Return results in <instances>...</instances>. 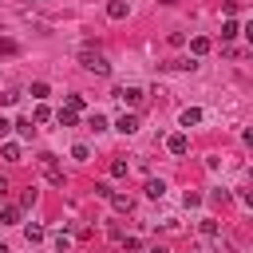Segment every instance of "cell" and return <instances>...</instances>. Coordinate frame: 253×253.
Wrapping results in <instances>:
<instances>
[{
	"mask_svg": "<svg viewBox=\"0 0 253 253\" xmlns=\"http://www.w3.org/2000/svg\"><path fill=\"white\" fill-rule=\"evenodd\" d=\"M4 194H8V178L0 174V198H4Z\"/></svg>",
	"mask_w": 253,
	"mask_h": 253,
	"instance_id": "4316f807",
	"label": "cell"
},
{
	"mask_svg": "<svg viewBox=\"0 0 253 253\" xmlns=\"http://www.w3.org/2000/svg\"><path fill=\"white\" fill-rule=\"evenodd\" d=\"M115 130H123V134H134V130H138V115H119Z\"/></svg>",
	"mask_w": 253,
	"mask_h": 253,
	"instance_id": "8992f818",
	"label": "cell"
},
{
	"mask_svg": "<svg viewBox=\"0 0 253 253\" xmlns=\"http://www.w3.org/2000/svg\"><path fill=\"white\" fill-rule=\"evenodd\" d=\"M8 126H12V123H8V119H4V115H0V138H4V134H8Z\"/></svg>",
	"mask_w": 253,
	"mask_h": 253,
	"instance_id": "484cf974",
	"label": "cell"
},
{
	"mask_svg": "<svg viewBox=\"0 0 253 253\" xmlns=\"http://www.w3.org/2000/svg\"><path fill=\"white\" fill-rule=\"evenodd\" d=\"M190 51H194V55H206V51H210V40H206V36H194V40H190Z\"/></svg>",
	"mask_w": 253,
	"mask_h": 253,
	"instance_id": "7c38bea8",
	"label": "cell"
},
{
	"mask_svg": "<svg viewBox=\"0 0 253 253\" xmlns=\"http://www.w3.org/2000/svg\"><path fill=\"white\" fill-rule=\"evenodd\" d=\"M71 158H75V162H87V158H91V150H87L83 142H75V146H71Z\"/></svg>",
	"mask_w": 253,
	"mask_h": 253,
	"instance_id": "e0dca14e",
	"label": "cell"
},
{
	"mask_svg": "<svg viewBox=\"0 0 253 253\" xmlns=\"http://www.w3.org/2000/svg\"><path fill=\"white\" fill-rule=\"evenodd\" d=\"M178 123H182V126L190 130V126H198V123H202V111H198V107H186V111L178 115Z\"/></svg>",
	"mask_w": 253,
	"mask_h": 253,
	"instance_id": "5b68a950",
	"label": "cell"
},
{
	"mask_svg": "<svg viewBox=\"0 0 253 253\" xmlns=\"http://www.w3.org/2000/svg\"><path fill=\"white\" fill-rule=\"evenodd\" d=\"M107 202H111L119 213H130V210H134V198H130V194H119V190H111V194H107Z\"/></svg>",
	"mask_w": 253,
	"mask_h": 253,
	"instance_id": "277c9868",
	"label": "cell"
},
{
	"mask_svg": "<svg viewBox=\"0 0 253 253\" xmlns=\"http://www.w3.org/2000/svg\"><path fill=\"white\" fill-rule=\"evenodd\" d=\"M115 99L123 107H138L142 103V87H115Z\"/></svg>",
	"mask_w": 253,
	"mask_h": 253,
	"instance_id": "3957f363",
	"label": "cell"
},
{
	"mask_svg": "<svg viewBox=\"0 0 253 253\" xmlns=\"http://www.w3.org/2000/svg\"><path fill=\"white\" fill-rule=\"evenodd\" d=\"M79 63H83L87 71H95V75H111V63H107L99 51H91V47H83V51H79Z\"/></svg>",
	"mask_w": 253,
	"mask_h": 253,
	"instance_id": "6da1fadb",
	"label": "cell"
},
{
	"mask_svg": "<svg viewBox=\"0 0 253 253\" xmlns=\"http://www.w3.org/2000/svg\"><path fill=\"white\" fill-rule=\"evenodd\" d=\"M67 111H75V115H79V111H83V99H79V95H67Z\"/></svg>",
	"mask_w": 253,
	"mask_h": 253,
	"instance_id": "603a6c76",
	"label": "cell"
},
{
	"mask_svg": "<svg viewBox=\"0 0 253 253\" xmlns=\"http://www.w3.org/2000/svg\"><path fill=\"white\" fill-rule=\"evenodd\" d=\"M107 16H111V20H123V16H126V0H111V4H107Z\"/></svg>",
	"mask_w": 253,
	"mask_h": 253,
	"instance_id": "8fae6325",
	"label": "cell"
},
{
	"mask_svg": "<svg viewBox=\"0 0 253 253\" xmlns=\"http://www.w3.org/2000/svg\"><path fill=\"white\" fill-rule=\"evenodd\" d=\"M32 99H47V83H43V79L32 83Z\"/></svg>",
	"mask_w": 253,
	"mask_h": 253,
	"instance_id": "d6986e66",
	"label": "cell"
},
{
	"mask_svg": "<svg viewBox=\"0 0 253 253\" xmlns=\"http://www.w3.org/2000/svg\"><path fill=\"white\" fill-rule=\"evenodd\" d=\"M20 221V206H4V213H0V225H16Z\"/></svg>",
	"mask_w": 253,
	"mask_h": 253,
	"instance_id": "30bf717a",
	"label": "cell"
},
{
	"mask_svg": "<svg viewBox=\"0 0 253 253\" xmlns=\"http://www.w3.org/2000/svg\"><path fill=\"white\" fill-rule=\"evenodd\" d=\"M150 253H170V249H162V245H154V249H150Z\"/></svg>",
	"mask_w": 253,
	"mask_h": 253,
	"instance_id": "83f0119b",
	"label": "cell"
},
{
	"mask_svg": "<svg viewBox=\"0 0 253 253\" xmlns=\"http://www.w3.org/2000/svg\"><path fill=\"white\" fill-rule=\"evenodd\" d=\"M24 237L36 245V241H43V229H40V225H28V229H24Z\"/></svg>",
	"mask_w": 253,
	"mask_h": 253,
	"instance_id": "ac0fdd59",
	"label": "cell"
},
{
	"mask_svg": "<svg viewBox=\"0 0 253 253\" xmlns=\"http://www.w3.org/2000/svg\"><path fill=\"white\" fill-rule=\"evenodd\" d=\"M182 202H186V210H194V206H202V194H194V190H186V198H182Z\"/></svg>",
	"mask_w": 253,
	"mask_h": 253,
	"instance_id": "44dd1931",
	"label": "cell"
},
{
	"mask_svg": "<svg viewBox=\"0 0 253 253\" xmlns=\"http://www.w3.org/2000/svg\"><path fill=\"white\" fill-rule=\"evenodd\" d=\"M91 130H107V119H103V115H99V111H95V115H91Z\"/></svg>",
	"mask_w": 253,
	"mask_h": 253,
	"instance_id": "cb8c5ba5",
	"label": "cell"
},
{
	"mask_svg": "<svg viewBox=\"0 0 253 253\" xmlns=\"http://www.w3.org/2000/svg\"><path fill=\"white\" fill-rule=\"evenodd\" d=\"M47 119H51V111H47V107L40 103V107H36V123H47Z\"/></svg>",
	"mask_w": 253,
	"mask_h": 253,
	"instance_id": "d4e9b609",
	"label": "cell"
},
{
	"mask_svg": "<svg viewBox=\"0 0 253 253\" xmlns=\"http://www.w3.org/2000/svg\"><path fill=\"white\" fill-rule=\"evenodd\" d=\"M20 154H24L20 142H4V146H0V158H4V162H20Z\"/></svg>",
	"mask_w": 253,
	"mask_h": 253,
	"instance_id": "ba28073f",
	"label": "cell"
},
{
	"mask_svg": "<svg viewBox=\"0 0 253 253\" xmlns=\"http://www.w3.org/2000/svg\"><path fill=\"white\" fill-rule=\"evenodd\" d=\"M111 174H115V178H126V162L115 158V162H111Z\"/></svg>",
	"mask_w": 253,
	"mask_h": 253,
	"instance_id": "ffe728a7",
	"label": "cell"
},
{
	"mask_svg": "<svg viewBox=\"0 0 253 253\" xmlns=\"http://www.w3.org/2000/svg\"><path fill=\"white\" fill-rule=\"evenodd\" d=\"M162 194H166V182L162 178H150L146 182V198H162Z\"/></svg>",
	"mask_w": 253,
	"mask_h": 253,
	"instance_id": "9c48e42d",
	"label": "cell"
},
{
	"mask_svg": "<svg viewBox=\"0 0 253 253\" xmlns=\"http://www.w3.org/2000/svg\"><path fill=\"white\" fill-rule=\"evenodd\" d=\"M237 32H241V28H237V20H225V24H221V40H233Z\"/></svg>",
	"mask_w": 253,
	"mask_h": 253,
	"instance_id": "2e32d148",
	"label": "cell"
},
{
	"mask_svg": "<svg viewBox=\"0 0 253 253\" xmlns=\"http://www.w3.org/2000/svg\"><path fill=\"white\" fill-rule=\"evenodd\" d=\"M12 126H16V130H20L24 138H32V134H36V126H32V119H16Z\"/></svg>",
	"mask_w": 253,
	"mask_h": 253,
	"instance_id": "9a60e30c",
	"label": "cell"
},
{
	"mask_svg": "<svg viewBox=\"0 0 253 253\" xmlns=\"http://www.w3.org/2000/svg\"><path fill=\"white\" fill-rule=\"evenodd\" d=\"M55 249L67 253V249H71V237H67V233H55Z\"/></svg>",
	"mask_w": 253,
	"mask_h": 253,
	"instance_id": "7402d4cb",
	"label": "cell"
},
{
	"mask_svg": "<svg viewBox=\"0 0 253 253\" xmlns=\"http://www.w3.org/2000/svg\"><path fill=\"white\" fill-rule=\"evenodd\" d=\"M40 174H43L51 186H63V170H59L55 154H40Z\"/></svg>",
	"mask_w": 253,
	"mask_h": 253,
	"instance_id": "7a4b0ae2",
	"label": "cell"
},
{
	"mask_svg": "<svg viewBox=\"0 0 253 253\" xmlns=\"http://www.w3.org/2000/svg\"><path fill=\"white\" fill-rule=\"evenodd\" d=\"M123 253H126V249H123Z\"/></svg>",
	"mask_w": 253,
	"mask_h": 253,
	"instance_id": "f546056e",
	"label": "cell"
},
{
	"mask_svg": "<svg viewBox=\"0 0 253 253\" xmlns=\"http://www.w3.org/2000/svg\"><path fill=\"white\" fill-rule=\"evenodd\" d=\"M166 150H170V154H186V150H190V138H186V134H170Z\"/></svg>",
	"mask_w": 253,
	"mask_h": 253,
	"instance_id": "52a82bcc",
	"label": "cell"
},
{
	"mask_svg": "<svg viewBox=\"0 0 253 253\" xmlns=\"http://www.w3.org/2000/svg\"><path fill=\"white\" fill-rule=\"evenodd\" d=\"M55 119H59V126H75V123H79V115H75V111H67V107H63Z\"/></svg>",
	"mask_w": 253,
	"mask_h": 253,
	"instance_id": "5bb4252c",
	"label": "cell"
},
{
	"mask_svg": "<svg viewBox=\"0 0 253 253\" xmlns=\"http://www.w3.org/2000/svg\"><path fill=\"white\" fill-rule=\"evenodd\" d=\"M198 229H202L206 237H217V233H221V225H217L213 217H202V225H198Z\"/></svg>",
	"mask_w": 253,
	"mask_h": 253,
	"instance_id": "4fadbf2b",
	"label": "cell"
},
{
	"mask_svg": "<svg viewBox=\"0 0 253 253\" xmlns=\"http://www.w3.org/2000/svg\"><path fill=\"white\" fill-rule=\"evenodd\" d=\"M0 253H8V245H0Z\"/></svg>",
	"mask_w": 253,
	"mask_h": 253,
	"instance_id": "f1b7e54d",
	"label": "cell"
}]
</instances>
